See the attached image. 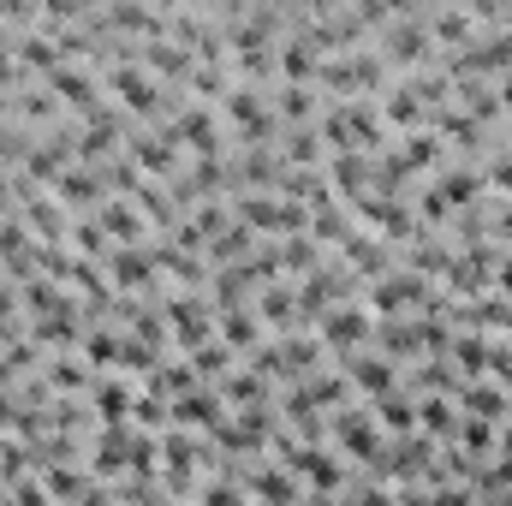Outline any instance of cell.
Instances as JSON below:
<instances>
[{"label":"cell","mask_w":512,"mask_h":506,"mask_svg":"<svg viewBox=\"0 0 512 506\" xmlns=\"http://www.w3.org/2000/svg\"><path fill=\"white\" fill-rule=\"evenodd\" d=\"M108 90L120 96V108L137 114V120H161V114H167V90H161L137 60H131V66H108Z\"/></svg>","instance_id":"obj_1"},{"label":"cell","mask_w":512,"mask_h":506,"mask_svg":"<svg viewBox=\"0 0 512 506\" xmlns=\"http://www.w3.org/2000/svg\"><path fill=\"white\" fill-rule=\"evenodd\" d=\"M167 131H173V143H185L197 161H209V155H221V120L203 108V102H191V108H179L173 120H167Z\"/></svg>","instance_id":"obj_2"},{"label":"cell","mask_w":512,"mask_h":506,"mask_svg":"<svg viewBox=\"0 0 512 506\" xmlns=\"http://www.w3.org/2000/svg\"><path fill=\"white\" fill-rule=\"evenodd\" d=\"M48 96H54L60 108H72L78 120H84L90 108H102V84H96V78H90L84 66H60V72L48 78Z\"/></svg>","instance_id":"obj_3"},{"label":"cell","mask_w":512,"mask_h":506,"mask_svg":"<svg viewBox=\"0 0 512 506\" xmlns=\"http://www.w3.org/2000/svg\"><path fill=\"white\" fill-rule=\"evenodd\" d=\"M411 304H435V292L423 286V274H411V268H393L376 280V292H370V310H411Z\"/></svg>","instance_id":"obj_4"},{"label":"cell","mask_w":512,"mask_h":506,"mask_svg":"<svg viewBox=\"0 0 512 506\" xmlns=\"http://www.w3.org/2000/svg\"><path fill=\"white\" fill-rule=\"evenodd\" d=\"M131 167L137 173H179V143H173V131H137L131 137Z\"/></svg>","instance_id":"obj_5"},{"label":"cell","mask_w":512,"mask_h":506,"mask_svg":"<svg viewBox=\"0 0 512 506\" xmlns=\"http://www.w3.org/2000/svg\"><path fill=\"white\" fill-rule=\"evenodd\" d=\"M12 54H18V66H24V72H42V78H54V72L66 66L60 42H54L48 30H24V36H12Z\"/></svg>","instance_id":"obj_6"},{"label":"cell","mask_w":512,"mask_h":506,"mask_svg":"<svg viewBox=\"0 0 512 506\" xmlns=\"http://www.w3.org/2000/svg\"><path fill=\"white\" fill-rule=\"evenodd\" d=\"M96 197H102V173H96V167H78V161H72V167L54 179V203H60V209H90Z\"/></svg>","instance_id":"obj_7"},{"label":"cell","mask_w":512,"mask_h":506,"mask_svg":"<svg viewBox=\"0 0 512 506\" xmlns=\"http://www.w3.org/2000/svg\"><path fill=\"white\" fill-rule=\"evenodd\" d=\"M370 340V310H328L322 316V346H334V352H346V346H364Z\"/></svg>","instance_id":"obj_8"},{"label":"cell","mask_w":512,"mask_h":506,"mask_svg":"<svg viewBox=\"0 0 512 506\" xmlns=\"http://www.w3.org/2000/svg\"><path fill=\"white\" fill-rule=\"evenodd\" d=\"M274 102V120H280V131L286 126H310L316 114H322V96H316V84H286L280 96H268Z\"/></svg>","instance_id":"obj_9"},{"label":"cell","mask_w":512,"mask_h":506,"mask_svg":"<svg viewBox=\"0 0 512 506\" xmlns=\"http://www.w3.org/2000/svg\"><path fill=\"white\" fill-rule=\"evenodd\" d=\"M256 322H262V328H268V322H298V286H286V280L262 286V292H256Z\"/></svg>","instance_id":"obj_10"},{"label":"cell","mask_w":512,"mask_h":506,"mask_svg":"<svg viewBox=\"0 0 512 506\" xmlns=\"http://www.w3.org/2000/svg\"><path fill=\"white\" fill-rule=\"evenodd\" d=\"M334 429H340V447H346V453H358V459H376V453H382V441H376V423H370L364 411H346Z\"/></svg>","instance_id":"obj_11"},{"label":"cell","mask_w":512,"mask_h":506,"mask_svg":"<svg viewBox=\"0 0 512 506\" xmlns=\"http://www.w3.org/2000/svg\"><path fill=\"white\" fill-rule=\"evenodd\" d=\"M108 274H114L120 286H149L161 268H155V251H114L108 256Z\"/></svg>","instance_id":"obj_12"},{"label":"cell","mask_w":512,"mask_h":506,"mask_svg":"<svg viewBox=\"0 0 512 506\" xmlns=\"http://www.w3.org/2000/svg\"><path fill=\"white\" fill-rule=\"evenodd\" d=\"M96 227H102V233H120V245H137V239H143V215H137L131 203H102V209H96Z\"/></svg>","instance_id":"obj_13"},{"label":"cell","mask_w":512,"mask_h":506,"mask_svg":"<svg viewBox=\"0 0 512 506\" xmlns=\"http://www.w3.org/2000/svg\"><path fill=\"white\" fill-rule=\"evenodd\" d=\"M12 120H18V126H54V120H60V102H54L48 90H24V96L12 102Z\"/></svg>","instance_id":"obj_14"},{"label":"cell","mask_w":512,"mask_h":506,"mask_svg":"<svg viewBox=\"0 0 512 506\" xmlns=\"http://www.w3.org/2000/svg\"><path fill=\"white\" fill-rule=\"evenodd\" d=\"M352 381H358L364 393H376V399H382V393H393L399 370H393L387 358H352Z\"/></svg>","instance_id":"obj_15"},{"label":"cell","mask_w":512,"mask_h":506,"mask_svg":"<svg viewBox=\"0 0 512 506\" xmlns=\"http://www.w3.org/2000/svg\"><path fill=\"white\" fill-rule=\"evenodd\" d=\"M393 155H399V167H405V173H417V167H429V161L441 155V137L417 126L411 137H405V149H393Z\"/></svg>","instance_id":"obj_16"},{"label":"cell","mask_w":512,"mask_h":506,"mask_svg":"<svg viewBox=\"0 0 512 506\" xmlns=\"http://www.w3.org/2000/svg\"><path fill=\"white\" fill-rule=\"evenodd\" d=\"M382 114L393 120V126H417V120H423V102H417L405 84H387L382 90Z\"/></svg>","instance_id":"obj_17"},{"label":"cell","mask_w":512,"mask_h":506,"mask_svg":"<svg viewBox=\"0 0 512 506\" xmlns=\"http://www.w3.org/2000/svg\"><path fill=\"white\" fill-rule=\"evenodd\" d=\"M221 328H227V352H256V340H262V322H256V310H233Z\"/></svg>","instance_id":"obj_18"},{"label":"cell","mask_w":512,"mask_h":506,"mask_svg":"<svg viewBox=\"0 0 512 506\" xmlns=\"http://www.w3.org/2000/svg\"><path fill=\"white\" fill-rule=\"evenodd\" d=\"M256 495H262L268 506H292V501H298V489L286 483V471H280V465H262V471H256Z\"/></svg>","instance_id":"obj_19"},{"label":"cell","mask_w":512,"mask_h":506,"mask_svg":"<svg viewBox=\"0 0 512 506\" xmlns=\"http://www.w3.org/2000/svg\"><path fill=\"white\" fill-rule=\"evenodd\" d=\"M477 185H483V179H477L471 167H453V173H441V185H435V191H441V197H447V209H453V203H471V197H477Z\"/></svg>","instance_id":"obj_20"},{"label":"cell","mask_w":512,"mask_h":506,"mask_svg":"<svg viewBox=\"0 0 512 506\" xmlns=\"http://www.w3.org/2000/svg\"><path fill=\"white\" fill-rule=\"evenodd\" d=\"M453 358H459V370H489L495 364V346H483L477 334H453Z\"/></svg>","instance_id":"obj_21"},{"label":"cell","mask_w":512,"mask_h":506,"mask_svg":"<svg viewBox=\"0 0 512 506\" xmlns=\"http://www.w3.org/2000/svg\"><path fill=\"white\" fill-rule=\"evenodd\" d=\"M96 411H102V417H108V423H120V417H126L131 411V393L126 387H120V381H96Z\"/></svg>","instance_id":"obj_22"},{"label":"cell","mask_w":512,"mask_h":506,"mask_svg":"<svg viewBox=\"0 0 512 506\" xmlns=\"http://www.w3.org/2000/svg\"><path fill=\"white\" fill-rule=\"evenodd\" d=\"M376 417H382L387 429H399V435H411V423H417V411L399 399V393H382V405H376Z\"/></svg>","instance_id":"obj_23"},{"label":"cell","mask_w":512,"mask_h":506,"mask_svg":"<svg viewBox=\"0 0 512 506\" xmlns=\"http://www.w3.org/2000/svg\"><path fill=\"white\" fill-rule=\"evenodd\" d=\"M24 221L42 227V233H60V227H66V221H60V203H48V197H24Z\"/></svg>","instance_id":"obj_24"},{"label":"cell","mask_w":512,"mask_h":506,"mask_svg":"<svg viewBox=\"0 0 512 506\" xmlns=\"http://www.w3.org/2000/svg\"><path fill=\"white\" fill-rule=\"evenodd\" d=\"M84 352H90V364H120L126 340H120L114 328H102V334H90V340H84Z\"/></svg>","instance_id":"obj_25"},{"label":"cell","mask_w":512,"mask_h":506,"mask_svg":"<svg viewBox=\"0 0 512 506\" xmlns=\"http://www.w3.org/2000/svg\"><path fill=\"white\" fill-rule=\"evenodd\" d=\"M215 411H221V399H209V393H185L173 405V417H185V423H215Z\"/></svg>","instance_id":"obj_26"},{"label":"cell","mask_w":512,"mask_h":506,"mask_svg":"<svg viewBox=\"0 0 512 506\" xmlns=\"http://www.w3.org/2000/svg\"><path fill=\"white\" fill-rule=\"evenodd\" d=\"M227 364H233V352H227V346H215V340L191 352V370H197V376H221Z\"/></svg>","instance_id":"obj_27"},{"label":"cell","mask_w":512,"mask_h":506,"mask_svg":"<svg viewBox=\"0 0 512 506\" xmlns=\"http://www.w3.org/2000/svg\"><path fill=\"white\" fill-rule=\"evenodd\" d=\"M48 495H54V501H84V477L66 471V465H54V471H48Z\"/></svg>","instance_id":"obj_28"},{"label":"cell","mask_w":512,"mask_h":506,"mask_svg":"<svg viewBox=\"0 0 512 506\" xmlns=\"http://www.w3.org/2000/svg\"><path fill=\"white\" fill-rule=\"evenodd\" d=\"M459 441H465V453H489L495 447V423L471 417V423H459Z\"/></svg>","instance_id":"obj_29"},{"label":"cell","mask_w":512,"mask_h":506,"mask_svg":"<svg viewBox=\"0 0 512 506\" xmlns=\"http://www.w3.org/2000/svg\"><path fill=\"white\" fill-rule=\"evenodd\" d=\"M459 399H465V405H471L483 423H495V417H501V393H489V387H465Z\"/></svg>","instance_id":"obj_30"},{"label":"cell","mask_w":512,"mask_h":506,"mask_svg":"<svg viewBox=\"0 0 512 506\" xmlns=\"http://www.w3.org/2000/svg\"><path fill=\"white\" fill-rule=\"evenodd\" d=\"M262 393H268V387H262L256 376H245V370H239V376H227V387H221V399H233V405H245V399H262Z\"/></svg>","instance_id":"obj_31"},{"label":"cell","mask_w":512,"mask_h":506,"mask_svg":"<svg viewBox=\"0 0 512 506\" xmlns=\"http://www.w3.org/2000/svg\"><path fill=\"white\" fill-rule=\"evenodd\" d=\"M417 423H423V429H429V435H453V411H447V405H441V399H429V405H423V411H417Z\"/></svg>","instance_id":"obj_32"},{"label":"cell","mask_w":512,"mask_h":506,"mask_svg":"<svg viewBox=\"0 0 512 506\" xmlns=\"http://www.w3.org/2000/svg\"><path fill=\"white\" fill-rule=\"evenodd\" d=\"M78 251L102 256V227H96V221H78Z\"/></svg>","instance_id":"obj_33"},{"label":"cell","mask_w":512,"mask_h":506,"mask_svg":"<svg viewBox=\"0 0 512 506\" xmlns=\"http://www.w3.org/2000/svg\"><path fill=\"white\" fill-rule=\"evenodd\" d=\"M489 185H495V191H507V197H512V155H501V161L489 167Z\"/></svg>","instance_id":"obj_34"},{"label":"cell","mask_w":512,"mask_h":506,"mask_svg":"<svg viewBox=\"0 0 512 506\" xmlns=\"http://www.w3.org/2000/svg\"><path fill=\"white\" fill-rule=\"evenodd\" d=\"M495 233H501V239H512V203H501V209H495Z\"/></svg>","instance_id":"obj_35"},{"label":"cell","mask_w":512,"mask_h":506,"mask_svg":"<svg viewBox=\"0 0 512 506\" xmlns=\"http://www.w3.org/2000/svg\"><path fill=\"white\" fill-rule=\"evenodd\" d=\"M495 96H501V108H507V114H512V72H507V78H501V84H495Z\"/></svg>","instance_id":"obj_36"},{"label":"cell","mask_w":512,"mask_h":506,"mask_svg":"<svg viewBox=\"0 0 512 506\" xmlns=\"http://www.w3.org/2000/svg\"><path fill=\"white\" fill-rule=\"evenodd\" d=\"M84 506H114V495H102V489H84Z\"/></svg>","instance_id":"obj_37"},{"label":"cell","mask_w":512,"mask_h":506,"mask_svg":"<svg viewBox=\"0 0 512 506\" xmlns=\"http://www.w3.org/2000/svg\"><path fill=\"white\" fill-rule=\"evenodd\" d=\"M501 286H507V292H512V256H507V262H501Z\"/></svg>","instance_id":"obj_38"},{"label":"cell","mask_w":512,"mask_h":506,"mask_svg":"<svg viewBox=\"0 0 512 506\" xmlns=\"http://www.w3.org/2000/svg\"><path fill=\"white\" fill-rule=\"evenodd\" d=\"M6 191H12V179H6V167H0V209H6Z\"/></svg>","instance_id":"obj_39"}]
</instances>
